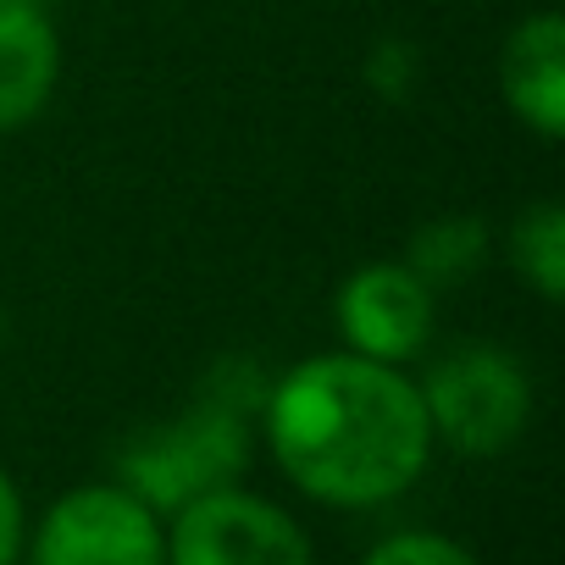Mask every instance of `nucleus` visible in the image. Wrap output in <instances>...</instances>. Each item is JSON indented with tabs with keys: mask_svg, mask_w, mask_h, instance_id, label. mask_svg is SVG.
Segmentation results:
<instances>
[{
	"mask_svg": "<svg viewBox=\"0 0 565 565\" xmlns=\"http://www.w3.org/2000/svg\"><path fill=\"white\" fill-rule=\"evenodd\" d=\"M266 444L300 493L344 510L399 499L433 455L422 388L355 350L300 361L266 394Z\"/></svg>",
	"mask_w": 565,
	"mask_h": 565,
	"instance_id": "obj_1",
	"label": "nucleus"
},
{
	"mask_svg": "<svg viewBox=\"0 0 565 565\" xmlns=\"http://www.w3.org/2000/svg\"><path fill=\"white\" fill-rule=\"evenodd\" d=\"M361 565H477V559L444 532H394Z\"/></svg>",
	"mask_w": 565,
	"mask_h": 565,
	"instance_id": "obj_11",
	"label": "nucleus"
},
{
	"mask_svg": "<svg viewBox=\"0 0 565 565\" xmlns=\"http://www.w3.org/2000/svg\"><path fill=\"white\" fill-rule=\"evenodd\" d=\"M510 260L532 282V295L554 306L565 295V211L554 200H537L510 227Z\"/></svg>",
	"mask_w": 565,
	"mask_h": 565,
	"instance_id": "obj_9",
	"label": "nucleus"
},
{
	"mask_svg": "<svg viewBox=\"0 0 565 565\" xmlns=\"http://www.w3.org/2000/svg\"><path fill=\"white\" fill-rule=\"evenodd\" d=\"M167 565H311V537L271 499L216 488L172 510Z\"/></svg>",
	"mask_w": 565,
	"mask_h": 565,
	"instance_id": "obj_5",
	"label": "nucleus"
},
{
	"mask_svg": "<svg viewBox=\"0 0 565 565\" xmlns=\"http://www.w3.org/2000/svg\"><path fill=\"white\" fill-rule=\"evenodd\" d=\"M482 244H488V233H482L477 216H444V222L416 233L411 266L427 277V289H438V282H460L466 271L482 266Z\"/></svg>",
	"mask_w": 565,
	"mask_h": 565,
	"instance_id": "obj_10",
	"label": "nucleus"
},
{
	"mask_svg": "<svg viewBox=\"0 0 565 565\" xmlns=\"http://www.w3.org/2000/svg\"><path fill=\"white\" fill-rule=\"evenodd\" d=\"M499 89H504V106L537 139L565 134V23L554 12H537L510 29L504 56H499Z\"/></svg>",
	"mask_w": 565,
	"mask_h": 565,
	"instance_id": "obj_7",
	"label": "nucleus"
},
{
	"mask_svg": "<svg viewBox=\"0 0 565 565\" xmlns=\"http://www.w3.org/2000/svg\"><path fill=\"white\" fill-rule=\"evenodd\" d=\"M62 78V45L45 7H0V134L29 128Z\"/></svg>",
	"mask_w": 565,
	"mask_h": 565,
	"instance_id": "obj_8",
	"label": "nucleus"
},
{
	"mask_svg": "<svg viewBox=\"0 0 565 565\" xmlns=\"http://www.w3.org/2000/svg\"><path fill=\"white\" fill-rule=\"evenodd\" d=\"M416 388L427 427L460 455H504L532 416V383L499 344H460L438 355L427 383Z\"/></svg>",
	"mask_w": 565,
	"mask_h": 565,
	"instance_id": "obj_3",
	"label": "nucleus"
},
{
	"mask_svg": "<svg viewBox=\"0 0 565 565\" xmlns=\"http://www.w3.org/2000/svg\"><path fill=\"white\" fill-rule=\"evenodd\" d=\"M333 317L355 355L405 366L433 339V289L411 260H372L344 277Z\"/></svg>",
	"mask_w": 565,
	"mask_h": 565,
	"instance_id": "obj_6",
	"label": "nucleus"
},
{
	"mask_svg": "<svg viewBox=\"0 0 565 565\" xmlns=\"http://www.w3.org/2000/svg\"><path fill=\"white\" fill-rule=\"evenodd\" d=\"M244 411H249V394L238 388H211L194 411H183L172 427H156V433H139L117 471H122V488L139 493L156 515L161 510H183L189 499L200 493H216V488H233L244 460H249V427H244Z\"/></svg>",
	"mask_w": 565,
	"mask_h": 565,
	"instance_id": "obj_2",
	"label": "nucleus"
},
{
	"mask_svg": "<svg viewBox=\"0 0 565 565\" xmlns=\"http://www.w3.org/2000/svg\"><path fill=\"white\" fill-rule=\"evenodd\" d=\"M29 565H167V532L122 482H89L45 510Z\"/></svg>",
	"mask_w": 565,
	"mask_h": 565,
	"instance_id": "obj_4",
	"label": "nucleus"
},
{
	"mask_svg": "<svg viewBox=\"0 0 565 565\" xmlns=\"http://www.w3.org/2000/svg\"><path fill=\"white\" fill-rule=\"evenodd\" d=\"M23 499H18V482L0 471V565H18L23 554Z\"/></svg>",
	"mask_w": 565,
	"mask_h": 565,
	"instance_id": "obj_12",
	"label": "nucleus"
},
{
	"mask_svg": "<svg viewBox=\"0 0 565 565\" xmlns=\"http://www.w3.org/2000/svg\"><path fill=\"white\" fill-rule=\"evenodd\" d=\"M0 7H51V0H0Z\"/></svg>",
	"mask_w": 565,
	"mask_h": 565,
	"instance_id": "obj_13",
	"label": "nucleus"
}]
</instances>
